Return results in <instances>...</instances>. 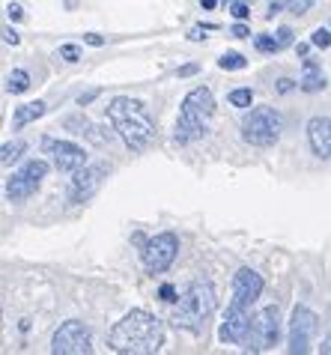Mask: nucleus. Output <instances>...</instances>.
I'll use <instances>...</instances> for the list:
<instances>
[{
  "mask_svg": "<svg viewBox=\"0 0 331 355\" xmlns=\"http://www.w3.org/2000/svg\"><path fill=\"white\" fill-rule=\"evenodd\" d=\"M284 132V120L275 107H251L242 120V137L251 146H271Z\"/></svg>",
  "mask_w": 331,
  "mask_h": 355,
  "instance_id": "obj_5",
  "label": "nucleus"
},
{
  "mask_svg": "<svg viewBox=\"0 0 331 355\" xmlns=\"http://www.w3.org/2000/svg\"><path fill=\"white\" fill-rule=\"evenodd\" d=\"M307 144L316 159L331 162V116H314L307 123Z\"/></svg>",
  "mask_w": 331,
  "mask_h": 355,
  "instance_id": "obj_14",
  "label": "nucleus"
},
{
  "mask_svg": "<svg viewBox=\"0 0 331 355\" xmlns=\"http://www.w3.org/2000/svg\"><path fill=\"white\" fill-rule=\"evenodd\" d=\"M6 15L12 18V21H21V18H24V9L18 6V3H9V6H6Z\"/></svg>",
  "mask_w": 331,
  "mask_h": 355,
  "instance_id": "obj_31",
  "label": "nucleus"
},
{
  "mask_svg": "<svg viewBox=\"0 0 331 355\" xmlns=\"http://www.w3.org/2000/svg\"><path fill=\"white\" fill-rule=\"evenodd\" d=\"M254 45H257V51H262V54H278V51H280L278 36H269V33L254 36Z\"/></svg>",
  "mask_w": 331,
  "mask_h": 355,
  "instance_id": "obj_21",
  "label": "nucleus"
},
{
  "mask_svg": "<svg viewBox=\"0 0 331 355\" xmlns=\"http://www.w3.org/2000/svg\"><path fill=\"white\" fill-rule=\"evenodd\" d=\"M215 114V96L209 87H194V90L182 98L179 120H177V144L200 141L209 129V120Z\"/></svg>",
  "mask_w": 331,
  "mask_h": 355,
  "instance_id": "obj_3",
  "label": "nucleus"
},
{
  "mask_svg": "<svg viewBox=\"0 0 331 355\" xmlns=\"http://www.w3.org/2000/svg\"><path fill=\"white\" fill-rule=\"evenodd\" d=\"M36 189H39V180H33V176L21 167V171H15L12 176H9V182H6V197H9L12 203H24Z\"/></svg>",
  "mask_w": 331,
  "mask_h": 355,
  "instance_id": "obj_15",
  "label": "nucleus"
},
{
  "mask_svg": "<svg viewBox=\"0 0 331 355\" xmlns=\"http://www.w3.org/2000/svg\"><path fill=\"white\" fill-rule=\"evenodd\" d=\"M248 329H251L248 308H245V304H239V302H230V308H227V313H224V320H221L218 338L224 343H245Z\"/></svg>",
  "mask_w": 331,
  "mask_h": 355,
  "instance_id": "obj_12",
  "label": "nucleus"
},
{
  "mask_svg": "<svg viewBox=\"0 0 331 355\" xmlns=\"http://www.w3.org/2000/svg\"><path fill=\"white\" fill-rule=\"evenodd\" d=\"M164 343V325L150 311H132L125 313L111 329L108 347L123 355H155Z\"/></svg>",
  "mask_w": 331,
  "mask_h": 355,
  "instance_id": "obj_1",
  "label": "nucleus"
},
{
  "mask_svg": "<svg viewBox=\"0 0 331 355\" xmlns=\"http://www.w3.org/2000/svg\"><path fill=\"white\" fill-rule=\"evenodd\" d=\"M230 33L236 36V39H245V36H251V31H248L245 24H233V31H230Z\"/></svg>",
  "mask_w": 331,
  "mask_h": 355,
  "instance_id": "obj_35",
  "label": "nucleus"
},
{
  "mask_svg": "<svg viewBox=\"0 0 331 355\" xmlns=\"http://www.w3.org/2000/svg\"><path fill=\"white\" fill-rule=\"evenodd\" d=\"M301 69H305V75H301V81H298V90L301 93H319V90H325V75H323V69H319L316 60L305 57Z\"/></svg>",
  "mask_w": 331,
  "mask_h": 355,
  "instance_id": "obj_16",
  "label": "nucleus"
},
{
  "mask_svg": "<svg viewBox=\"0 0 331 355\" xmlns=\"http://www.w3.org/2000/svg\"><path fill=\"white\" fill-rule=\"evenodd\" d=\"M6 90L12 93V96L27 93V90H30V75H27L24 69H15V72L6 78Z\"/></svg>",
  "mask_w": 331,
  "mask_h": 355,
  "instance_id": "obj_18",
  "label": "nucleus"
},
{
  "mask_svg": "<svg viewBox=\"0 0 331 355\" xmlns=\"http://www.w3.org/2000/svg\"><path fill=\"white\" fill-rule=\"evenodd\" d=\"M275 36H278V42H280V48L293 45V31H289V27H280V31H278Z\"/></svg>",
  "mask_w": 331,
  "mask_h": 355,
  "instance_id": "obj_29",
  "label": "nucleus"
},
{
  "mask_svg": "<svg viewBox=\"0 0 331 355\" xmlns=\"http://www.w3.org/2000/svg\"><path fill=\"white\" fill-rule=\"evenodd\" d=\"M42 153L51 155L54 167L60 173H75L87 164V150L72 141H57V137H42Z\"/></svg>",
  "mask_w": 331,
  "mask_h": 355,
  "instance_id": "obj_10",
  "label": "nucleus"
},
{
  "mask_svg": "<svg viewBox=\"0 0 331 355\" xmlns=\"http://www.w3.org/2000/svg\"><path fill=\"white\" fill-rule=\"evenodd\" d=\"M209 31H215V24H203V27H191V33H188V39H191V42H200V39H203V33H209Z\"/></svg>",
  "mask_w": 331,
  "mask_h": 355,
  "instance_id": "obj_28",
  "label": "nucleus"
},
{
  "mask_svg": "<svg viewBox=\"0 0 331 355\" xmlns=\"http://www.w3.org/2000/svg\"><path fill=\"white\" fill-rule=\"evenodd\" d=\"M54 355H90L93 352V331L81 320H66L51 338Z\"/></svg>",
  "mask_w": 331,
  "mask_h": 355,
  "instance_id": "obj_7",
  "label": "nucleus"
},
{
  "mask_svg": "<svg viewBox=\"0 0 331 355\" xmlns=\"http://www.w3.org/2000/svg\"><path fill=\"white\" fill-rule=\"evenodd\" d=\"M230 12H233V18H239V21L251 18V9L245 3H239V0H230Z\"/></svg>",
  "mask_w": 331,
  "mask_h": 355,
  "instance_id": "obj_26",
  "label": "nucleus"
},
{
  "mask_svg": "<svg viewBox=\"0 0 331 355\" xmlns=\"http://www.w3.org/2000/svg\"><path fill=\"white\" fill-rule=\"evenodd\" d=\"M60 60H66V63H78V60H81L78 45H60Z\"/></svg>",
  "mask_w": 331,
  "mask_h": 355,
  "instance_id": "obj_25",
  "label": "nucleus"
},
{
  "mask_svg": "<svg viewBox=\"0 0 331 355\" xmlns=\"http://www.w3.org/2000/svg\"><path fill=\"white\" fill-rule=\"evenodd\" d=\"M280 6H284V0H271V3H269V12H266V18H275V15L280 12Z\"/></svg>",
  "mask_w": 331,
  "mask_h": 355,
  "instance_id": "obj_36",
  "label": "nucleus"
},
{
  "mask_svg": "<svg viewBox=\"0 0 331 355\" xmlns=\"http://www.w3.org/2000/svg\"><path fill=\"white\" fill-rule=\"evenodd\" d=\"M230 105L233 107H251L254 102V93H251V87H239V90H230Z\"/></svg>",
  "mask_w": 331,
  "mask_h": 355,
  "instance_id": "obj_22",
  "label": "nucleus"
},
{
  "mask_svg": "<svg viewBox=\"0 0 331 355\" xmlns=\"http://www.w3.org/2000/svg\"><path fill=\"white\" fill-rule=\"evenodd\" d=\"M316 313L298 304L289 317V331H287V349L289 355H305L310 352V343H314V334H316Z\"/></svg>",
  "mask_w": 331,
  "mask_h": 355,
  "instance_id": "obj_9",
  "label": "nucleus"
},
{
  "mask_svg": "<svg viewBox=\"0 0 331 355\" xmlns=\"http://www.w3.org/2000/svg\"><path fill=\"white\" fill-rule=\"evenodd\" d=\"M215 311V287L212 281H194L177 302V325L191 334L206 329V320Z\"/></svg>",
  "mask_w": 331,
  "mask_h": 355,
  "instance_id": "obj_4",
  "label": "nucleus"
},
{
  "mask_svg": "<svg viewBox=\"0 0 331 355\" xmlns=\"http://www.w3.org/2000/svg\"><path fill=\"white\" fill-rule=\"evenodd\" d=\"M296 81H289V78H280V81H278V93H289V90H296Z\"/></svg>",
  "mask_w": 331,
  "mask_h": 355,
  "instance_id": "obj_33",
  "label": "nucleus"
},
{
  "mask_svg": "<svg viewBox=\"0 0 331 355\" xmlns=\"http://www.w3.org/2000/svg\"><path fill=\"white\" fill-rule=\"evenodd\" d=\"M105 173H108L105 164H84L81 171H75L72 180H69V200L72 203H87L96 191L102 189Z\"/></svg>",
  "mask_w": 331,
  "mask_h": 355,
  "instance_id": "obj_11",
  "label": "nucleus"
},
{
  "mask_svg": "<svg viewBox=\"0 0 331 355\" xmlns=\"http://www.w3.org/2000/svg\"><path fill=\"white\" fill-rule=\"evenodd\" d=\"M179 254V239L177 233H155L152 239H147L141 245V260L147 266L150 275H161L168 272L173 263H177Z\"/></svg>",
  "mask_w": 331,
  "mask_h": 355,
  "instance_id": "obj_8",
  "label": "nucleus"
},
{
  "mask_svg": "<svg viewBox=\"0 0 331 355\" xmlns=\"http://www.w3.org/2000/svg\"><path fill=\"white\" fill-rule=\"evenodd\" d=\"M310 45L314 48H331V31L328 27H316L314 36H310Z\"/></svg>",
  "mask_w": 331,
  "mask_h": 355,
  "instance_id": "obj_23",
  "label": "nucleus"
},
{
  "mask_svg": "<svg viewBox=\"0 0 331 355\" xmlns=\"http://www.w3.org/2000/svg\"><path fill=\"white\" fill-rule=\"evenodd\" d=\"M3 42H6V45H18V42H21V36H18L12 27H6V31H3Z\"/></svg>",
  "mask_w": 331,
  "mask_h": 355,
  "instance_id": "obj_32",
  "label": "nucleus"
},
{
  "mask_svg": "<svg viewBox=\"0 0 331 355\" xmlns=\"http://www.w3.org/2000/svg\"><path fill=\"white\" fill-rule=\"evenodd\" d=\"M215 3H218V0H203V6H206V9H215Z\"/></svg>",
  "mask_w": 331,
  "mask_h": 355,
  "instance_id": "obj_39",
  "label": "nucleus"
},
{
  "mask_svg": "<svg viewBox=\"0 0 331 355\" xmlns=\"http://www.w3.org/2000/svg\"><path fill=\"white\" fill-rule=\"evenodd\" d=\"M197 72H200V66H197V63H185V66L177 69V75H179V78H188V75H197Z\"/></svg>",
  "mask_w": 331,
  "mask_h": 355,
  "instance_id": "obj_30",
  "label": "nucleus"
},
{
  "mask_svg": "<svg viewBox=\"0 0 331 355\" xmlns=\"http://www.w3.org/2000/svg\"><path fill=\"white\" fill-rule=\"evenodd\" d=\"M24 150H27V144H24V141L3 144V150H0V164H3V167H9V164H15V162H21Z\"/></svg>",
  "mask_w": 331,
  "mask_h": 355,
  "instance_id": "obj_19",
  "label": "nucleus"
},
{
  "mask_svg": "<svg viewBox=\"0 0 331 355\" xmlns=\"http://www.w3.org/2000/svg\"><path fill=\"white\" fill-rule=\"evenodd\" d=\"M280 338V313L275 304L269 308H260L254 317H251V329L245 338V352H266L271 347H278Z\"/></svg>",
  "mask_w": 331,
  "mask_h": 355,
  "instance_id": "obj_6",
  "label": "nucleus"
},
{
  "mask_svg": "<svg viewBox=\"0 0 331 355\" xmlns=\"http://www.w3.org/2000/svg\"><path fill=\"white\" fill-rule=\"evenodd\" d=\"M218 66L224 69V72H239V69L248 66V60H245V57H242L239 51H227V54H224L221 60H218Z\"/></svg>",
  "mask_w": 331,
  "mask_h": 355,
  "instance_id": "obj_20",
  "label": "nucleus"
},
{
  "mask_svg": "<svg viewBox=\"0 0 331 355\" xmlns=\"http://www.w3.org/2000/svg\"><path fill=\"white\" fill-rule=\"evenodd\" d=\"M96 96H99V93H96V90H93V93H84V96H78V105H81V107H84V105H90V102H93V98H96Z\"/></svg>",
  "mask_w": 331,
  "mask_h": 355,
  "instance_id": "obj_38",
  "label": "nucleus"
},
{
  "mask_svg": "<svg viewBox=\"0 0 331 355\" xmlns=\"http://www.w3.org/2000/svg\"><path fill=\"white\" fill-rule=\"evenodd\" d=\"M108 120L114 125V132L123 137V144L132 153H143L155 141V120L150 116L147 105L138 102L132 96H114L108 102Z\"/></svg>",
  "mask_w": 331,
  "mask_h": 355,
  "instance_id": "obj_2",
  "label": "nucleus"
},
{
  "mask_svg": "<svg viewBox=\"0 0 331 355\" xmlns=\"http://www.w3.org/2000/svg\"><path fill=\"white\" fill-rule=\"evenodd\" d=\"M262 287H266V284H262V275L248 269V266H242V269L233 275V302L251 308V304L262 295Z\"/></svg>",
  "mask_w": 331,
  "mask_h": 355,
  "instance_id": "obj_13",
  "label": "nucleus"
},
{
  "mask_svg": "<svg viewBox=\"0 0 331 355\" xmlns=\"http://www.w3.org/2000/svg\"><path fill=\"white\" fill-rule=\"evenodd\" d=\"M159 295H161V302H179V295H177V290L170 287V284H161V290H159Z\"/></svg>",
  "mask_w": 331,
  "mask_h": 355,
  "instance_id": "obj_27",
  "label": "nucleus"
},
{
  "mask_svg": "<svg viewBox=\"0 0 331 355\" xmlns=\"http://www.w3.org/2000/svg\"><path fill=\"white\" fill-rule=\"evenodd\" d=\"M42 114H45V102H27V105H21V107H15V114H12V129H24V125L36 123Z\"/></svg>",
  "mask_w": 331,
  "mask_h": 355,
  "instance_id": "obj_17",
  "label": "nucleus"
},
{
  "mask_svg": "<svg viewBox=\"0 0 331 355\" xmlns=\"http://www.w3.org/2000/svg\"><path fill=\"white\" fill-rule=\"evenodd\" d=\"M319 352H323V355H331V331L323 338V343H319Z\"/></svg>",
  "mask_w": 331,
  "mask_h": 355,
  "instance_id": "obj_37",
  "label": "nucleus"
},
{
  "mask_svg": "<svg viewBox=\"0 0 331 355\" xmlns=\"http://www.w3.org/2000/svg\"><path fill=\"white\" fill-rule=\"evenodd\" d=\"M84 42H87V45H93V48H102V45H105V39H102L99 33H87V36H84Z\"/></svg>",
  "mask_w": 331,
  "mask_h": 355,
  "instance_id": "obj_34",
  "label": "nucleus"
},
{
  "mask_svg": "<svg viewBox=\"0 0 331 355\" xmlns=\"http://www.w3.org/2000/svg\"><path fill=\"white\" fill-rule=\"evenodd\" d=\"M284 6H287L293 15H305L307 9L314 6V0H284Z\"/></svg>",
  "mask_w": 331,
  "mask_h": 355,
  "instance_id": "obj_24",
  "label": "nucleus"
}]
</instances>
